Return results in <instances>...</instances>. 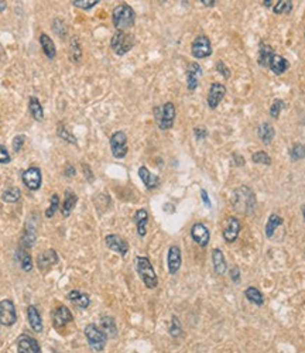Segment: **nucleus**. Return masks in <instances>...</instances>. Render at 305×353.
<instances>
[{
  "instance_id": "obj_1",
  "label": "nucleus",
  "mask_w": 305,
  "mask_h": 353,
  "mask_svg": "<svg viewBox=\"0 0 305 353\" xmlns=\"http://www.w3.org/2000/svg\"><path fill=\"white\" fill-rule=\"evenodd\" d=\"M256 205H257V199H256L254 191L249 188L248 185H240L233 190L232 206L236 212L243 215H250L256 211Z\"/></svg>"
},
{
  "instance_id": "obj_2",
  "label": "nucleus",
  "mask_w": 305,
  "mask_h": 353,
  "mask_svg": "<svg viewBox=\"0 0 305 353\" xmlns=\"http://www.w3.org/2000/svg\"><path fill=\"white\" fill-rule=\"evenodd\" d=\"M112 22L117 31H126L127 28H132L136 22V13L133 7L126 3L116 6L112 12Z\"/></svg>"
},
{
  "instance_id": "obj_3",
  "label": "nucleus",
  "mask_w": 305,
  "mask_h": 353,
  "mask_svg": "<svg viewBox=\"0 0 305 353\" xmlns=\"http://www.w3.org/2000/svg\"><path fill=\"white\" fill-rule=\"evenodd\" d=\"M153 113L160 130H169L174 126L177 110H175V105L172 102H166L161 106H156L153 109Z\"/></svg>"
},
{
  "instance_id": "obj_4",
  "label": "nucleus",
  "mask_w": 305,
  "mask_h": 353,
  "mask_svg": "<svg viewBox=\"0 0 305 353\" xmlns=\"http://www.w3.org/2000/svg\"><path fill=\"white\" fill-rule=\"evenodd\" d=\"M136 270H137V274L140 275L141 281L144 283L147 288L153 290V288L157 287V274H156V270H154V267H153V264H151L148 257L137 256V257H136Z\"/></svg>"
},
{
  "instance_id": "obj_5",
  "label": "nucleus",
  "mask_w": 305,
  "mask_h": 353,
  "mask_svg": "<svg viewBox=\"0 0 305 353\" xmlns=\"http://www.w3.org/2000/svg\"><path fill=\"white\" fill-rule=\"evenodd\" d=\"M135 35L127 33V31H116L113 34L112 40H111V48H112L113 53L119 57L127 54L135 47Z\"/></svg>"
},
{
  "instance_id": "obj_6",
  "label": "nucleus",
  "mask_w": 305,
  "mask_h": 353,
  "mask_svg": "<svg viewBox=\"0 0 305 353\" xmlns=\"http://www.w3.org/2000/svg\"><path fill=\"white\" fill-rule=\"evenodd\" d=\"M85 336L88 339V343L92 348V351L95 352H102L106 346L108 336L105 335V332L95 324H89L85 326Z\"/></svg>"
},
{
  "instance_id": "obj_7",
  "label": "nucleus",
  "mask_w": 305,
  "mask_h": 353,
  "mask_svg": "<svg viewBox=\"0 0 305 353\" xmlns=\"http://www.w3.org/2000/svg\"><path fill=\"white\" fill-rule=\"evenodd\" d=\"M191 54L192 57L196 59H202L212 55V43L209 40V37L206 35H198L191 44Z\"/></svg>"
},
{
  "instance_id": "obj_8",
  "label": "nucleus",
  "mask_w": 305,
  "mask_h": 353,
  "mask_svg": "<svg viewBox=\"0 0 305 353\" xmlns=\"http://www.w3.org/2000/svg\"><path fill=\"white\" fill-rule=\"evenodd\" d=\"M111 151H112V156L114 159H124L127 156V136L124 132H114L112 136H111Z\"/></svg>"
},
{
  "instance_id": "obj_9",
  "label": "nucleus",
  "mask_w": 305,
  "mask_h": 353,
  "mask_svg": "<svg viewBox=\"0 0 305 353\" xmlns=\"http://www.w3.org/2000/svg\"><path fill=\"white\" fill-rule=\"evenodd\" d=\"M17 321L16 307L10 299L0 301V324L4 326H11Z\"/></svg>"
},
{
  "instance_id": "obj_10",
  "label": "nucleus",
  "mask_w": 305,
  "mask_h": 353,
  "mask_svg": "<svg viewBox=\"0 0 305 353\" xmlns=\"http://www.w3.org/2000/svg\"><path fill=\"white\" fill-rule=\"evenodd\" d=\"M226 86L223 83L221 82H214L209 88V92H208V98H206V102H208V106L209 109H216L219 106V103L223 101V98L226 96Z\"/></svg>"
},
{
  "instance_id": "obj_11",
  "label": "nucleus",
  "mask_w": 305,
  "mask_h": 353,
  "mask_svg": "<svg viewBox=\"0 0 305 353\" xmlns=\"http://www.w3.org/2000/svg\"><path fill=\"white\" fill-rule=\"evenodd\" d=\"M23 184L31 190V191H37L40 190L41 183H43V175H41V170L38 167H30L23 172L22 175Z\"/></svg>"
},
{
  "instance_id": "obj_12",
  "label": "nucleus",
  "mask_w": 305,
  "mask_h": 353,
  "mask_svg": "<svg viewBox=\"0 0 305 353\" xmlns=\"http://www.w3.org/2000/svg\"><path fill=\"white\" fill-rule=\"evenodd\" d=\"M242 230V223L236 217H229L226 220V226L222 232V236L226 243H235L240 235Z\"/></svg>"
},
{
  "instance_id": "obj_13",
  "label": "nucleus",
  "mask_w": 305,
  "mask_h": 353,
  "mask_svg": "<svg viewBox=\"0 0 305 353\" xmlns=\"http://www.w3.org/2000/svg\"><path fill=\"white\" fill-rule=\"evenodd\" d=\"M191 238L198 246H201V247L205 249L209 244V240H211L209 229L206 228L203 223H201V222L194 223L191 228Z\"/></svg>"
},
{
  "instance_id": "obj_14",
  "label": "nucleus",
  "mask_w": 305,
  "mask_h": 353,
  "mask_svg": "<svg viewBox=\"0 0 305 353\" xmlns=\"http://www.w3.org/2000/svg\"><path fill=\"white\" fill-rule=\"evenodd\" d=\"M105 243L108 246V249H111L112 251L119 253L120 256H126L129 253V243L119 235H108L105 238Z\"/></svg>"
},
{
  "instance_id": "obj_15",
  "label": "nucleus",
  "mask_w": 305,
  "mask_h": 353,
  "mask_svg": "<svg viewBox=\"0 0 305 353\" xmlns=\"http://www.w3.org/2000/svg\"><path fill=\"white\" fill-rule=\"evenodd\" d=\"M202 77V68L198 62H190L187 67V88L188 91H195L199 85V78Z\"/></svg>"
},
{
  "instance_id": "obj_16",
  "label": "nucleus",
  "mask_w": 305,
  "mask_h": 353,
  "mask_svg": "<svg viewBox=\"0 0 305 353\" xmlns=\"http://www.w3.org/2000/svg\"><path fill=\"white\" fill-rule=\"evenodd\" d=\"M56 263H58V254L54 249H48V250L43 251L38 254L37 257V266L40 269V272H48L51 267H54Z\"/></svg>"
},
{
  "instance_id": "obj_17",
  "label": "nucleus",
  "mask_w": 305,
  "mask_h": 353,
  "mask_svg": "<svg viewBox=\"0 0 305 353\" xmlns=\"http://www.w3.org/2000/svg\"><path fill=\"white\" fill-rule=\"evenodd\" d=\"M181 263H182V256H181L180 247L177 244L169 246L168 254H167V266H168V273L171 275L180 272Z\"/></svg>"
},
{
  "instance_id": "obj_18",
  "label": "nucleus",
  "mask_w": 305,
  "mask_h": 353,
  "mask_svg": "<svg viewBox=\"0 0 305 353\" xmlns=\"http://www.w3.org/2000/svg\"><path fill=\"white\" fill-rule=\"evenodd\" d=\"M74 319L71 311L67 307H58L55 311H53L51 314V321H53V325L55 328H64L65 325H68L71 321Z\"/></svg>"
},
{
  "instance_id": "obj_19",
  "label": "nucleus",
  "mask_w": 305,
  "mask_h": 353,
  "mask_svg": "<svg viewBox=\"0 0 305 353\" xmlns=\"http://www.w3.org/2000/svg\"><path fill=\"white\" fill-rule=\"evenodd\" d=\"M17 351L19 353H41L38 342L28 335H22L17 339Z\"/></svg>"
},
{
  "instance_id": "obj_20",
  "label": "nucleus",
  "mask_w": 305,
  "mask_h": 353,
  "mask_svg": "<svg viewBox=\"0 0 305 353\" xmlns=\"http://www.w3.org/2000/svg\"><path fill=\"white\" fill-rule=\"evenodd\" d=\"M139 177H140V180L143 181V184H144V187H146L147 190H154V188H157L158 185H160V177L156 175V174H153V172L148 170L147 167H144V165H141V167L139 168Z\"/></svg>"
},
{
  "instance_id": "obj_21",
  "label": "nucleus",
  "mask_w": 305,
  "mask_h": 353,
  "mask_svg": "<svg viewBox=\"0 0 305 353\" xmlns=\"http://www.w3.org/2000/svg\"><path fill=\"white\" fill-rule=\"evenodd\" d=\"M257 137L260 138V141L266 146H269L273 143L274 137H276V129L273 127L271 123L269 122H264L257 127Z\"/></svg>"
},
{
  "instance_id": "obj_22",
  "label": "nucleus",
  "mask_w": 305,
  "mask_h": 353,
  "mask_svg": "<svg viewBox=\"0 0 305 353\" xmlns=\"http://www.w3.org/2000/svg\"><path fill=\"white\" fill-rule=\"evenodd\" d=\"M67 298L68 301H71L74 305L82 308V309H86L90 304L89 296L85 294V293H82V291H78V290H72V291H69Z\"/></svg>"
},
{
  "instance_id": "obj_23",
  "label": "nucleus",
  "mask_w": 305,
  "mask_h": 353,
  "mask_svg": "<svg viewBox=\"0 0 305 353\" xmlns=\"http://www.w3.org/2000/svg\"><path fill=\"white\" fill-rule=\"evenodd\" d=\"M269 68L271 69V72L274 75H282L284 72H287L288 68H290V62L284 57H281V55L276 54L274 57L271 58Z\"/></svg>"
},
{
  "instance_id": "obj_24",
  "label": "nucleus",
  "mask_w": 305,
  "mask_h": 353,
  "mask_svg": "<svg viewBox=\"0 0 305 353\" xmlns=\"http://www.w3.org/2000/svg\"><path fill=\"white\" fill-rule=\"evenodd\" d=\"M274 55H276V53H274V48H273V47L266 44V43H261V44H260L259 59H257L260 67L267 68V67L270 65L271 58L274 57Z\"/></svg>"
},
{
  "instance_id": "obj_25",
  "label": "nucleus",
  "mask_w": 305,
  "mask_h": 353,
  "mask_svg": "<svg viewBox=\"0 0 305 353\" xmlns=\"http://www.w3.org/2000/svg\"><path fill=\"white\" fill-rule=\"evenodd\" d=\"M27 318H28V324H30V326H31V329L34 332H43V328H44V325H43V319L40 317V312L37 311V308L34 307V305H30V307L27 308Z\"/></svg>"
},
{
  "instance_id": "obj_26",
  "label": "nucleus",
  "mask_w": 305,
  "mask_h": 353,
  "mask_svg": "<svg viewBox=\"0 0 305 353\" xmlns=\"http://www.w3.org/2000/svg\"><path fill=\"white\" fill-rule=\"evenodd\" d=\"M212 264H214V272L218 275H223L227 270L225 256L221 249H214L212 250Z\"/></svg>"
},
{
  "instance_id": "obj_27",
  "label": "nucleus",
  "mask_w": 305,
  "mask_h": 353,
  "mask_svg": "<svg viewBox=\"0 0 305 353\" xmlns=\"http://www.w3.org/2000/svg\"><path fill=\"white\" fill-rule=\"evenodd\" d=\"M135 223L137 226V233L139 236L144 238L147 233V223H148V212L146 209H139L135 214Z\"/></svg>"
},
{
  "instance_id": "obj_28",
  "label": "nucleus",
  "mask_w": 305,
  "mask_h": 353,
  "mask_svg": "<svg viewBox=\"0 0 305 353\" xmlns=\"http://www.w3.org/2000/svg\"><path fill=\"white\" fill-rule=\"evenodd\" d=\"M77 202H78V196L75 195V192L67 191V192H65V198H64V202H62V206H61V214H62V217H69L71 212L74 211L75 205H77Z\"/></svg>"
},
{
  "instance_id": "obj_29",
  "label": "nucleus",
  "mask_w": 305,
  "mask_h": 353,
  "mask_svg": "<svg viewBox=\"0 0 305 353\" xmlns=\"http://www.w3.org/2000/svg\"><path fill=\"white\" fill-rule=\"evenodd\" d=\"M40 44H41V48H43V53L48 59H54L56 55V48L54 41L51 40V37L48 34H41L40 35Z\"/></svg>"
},
{
  "instance_id": "obj_30",
  "label": "nucleus",
  "mask_w": 305,
  "mask_h": 353,
  "mask_svg": "<svg viewBox=\"0 0 305 353\" xmlns=\"http://www.w3.org/2000/svg\"><path fill=\"white\" fill-rule=\"evenodd\" d=\"M28 110L30 113L33 116L34 120L37 122H43L44 120V109H43V105L40 103V101L35 98V96H31L28 99Z\"/></svg>"
},
{
  "instance_id": "obj_31",
  "label": "nucleus",
  "mask_w": 305,
  "mask_h": 353,
  "mask_svg": "<svg viewBox=\"0 0 305 353\" xmlns=\"http://www.w3.org/2000/svg\"><path fill=\"white\" fill-rule=\"evenodd\" d=\"M282 223H284V219H282L280 215H277V214H271L269 219H267V223H266V229H264V232H266V236L271 239L273 238V235L276 233V230L278 226H281Z\"/></svg>"
},
{
  "instance_id": "obj_32",
  "label": "nucleus",
  "mask_w": 305,
  "mask_h": 353,
  "mask_svg": "<svg viewBox=\"0 0 305 353\" xmlns=\"http://www.w3.org/2000/svg\"><path fill=\"white\" fill-rule=\"evenodd\" d=\"M245 297L248 298V301H250L251 304H254L256 307L264 305V297L261 294V291H260L259 288L253 287V285H250V287H248L245 290Z\"/></svg>"
},
{
  "instance_id": "obj_33",
  "label": "nucleus",
  "mask_w": 305,
  "mask_h": 353,
  "mask_svg": "<svg viewBox=\"0 0 305 353\" xmlns=\"http://www.w3.org/2000/svg\"><path fill=\"white\" fill-rule=\"evenodd\" d=\"M108 338H114L117 335V326L112 317H102L101 326H99Z\"/></svg>"
},
{
  "instance_id": "obj_34",
  "label": "nucleus",
  "mask_w": 305,
  "mask_h": 353,
  "mask_svg": "<svg viewBox=\"0 0 305 353\" xmlns=\"http://www.w3.org/2000/svg\"><path fill=\"white\" fill-rule=\"evenodd\" d=\"M17 259H19L20 266H22V269L24 272H31V269H33V259H31L30 253L26 250L24 247L17 250Z\"/></svg>"
},
{
  "instance_id": "obj_35",
  "label": "nucleus",
  "mask_w": 305,
  "mask_h": 353,
  "mask_svg": "<svg viewBox=\"0 0 305 353\" xmlns=\"http://www.w3.org/2000/svg\"><path fill=\"white\" fill-rule=\"evenodd\" d=\"M20 196H22L20 190H19V188H16V187H11V188H7V190H4V191H3V194H1V199H3L4 202L14 204V202H17V201L20 199Z\"/></svg>"
},
{
  "instance_id": "obj_36",
  "label": "nucleus",
  "mask_w": 305,
  "mask_h": 353,
  "mask_svg": "<svg viewBox=\"0 0 305 353\" xmlns=\"http://www.w3.org/2000/svg\"><path fill=\"white\" fill-rule=\"evenodd\" d=\"M293 10V1L291 0H280V1H276L274 7H273V12L274 14H288Z\"/></svg>"
},
{
  "instance_id": "obj_37",
  "label": "nucleus",
  "mask_w": 305,
  "mask_h": 353,
  "mask_svg": "<svg viewBox=\"0 0 305 353\" xmlns=\"http://www.w3.org/2000/svg\"><path fill=\"white\" fill-rule=\"evenodd\" d=\"M82 57V50H81V44L77 35H74L71 38V59L74 62H79V59Z\"/></svg>"
},
{
  "instance_id": "obj_38",
  "label": "nucleus",
  "mask_w": 305,
  "mask_h": 353,
  "mask_svg": "<svg viewBox=\"0 0 305 353\" xmlns=\"http://www.w3.org/2000/svg\"><path fill=\"white\" fill-rule=\"evenodd\" d=\"M34 242H35V230L33 228H26L22 238V246L24 249H30L34 246Z\"/></svg>"
},
{
  "instance_id": "obj_39",
  "label": "nucleus",
  "mask_w": 305,
  "mask_h": 353,
  "mask_svg": "<svg viewBox=\"0 0 305 353\" xmlns=\"http://www.w3.org/2000/svg\"><path fill=\"white\" fill-rule=\"evenodd\" d=\"M290 157L293 161H300L305 159V146L301 143H295L290 150Z\"/></svg>"
},
{
  "instance_id": "obj_40",
  "label": "nucleus",
  "mask_w": 305,
  "mask_h": 353,
  "mask_svg": "<svg viewBox=\"0 0 305 353\" xmlns=\"http://www.w3.org/2000/svg\"><path fill=\"white\" fill-rule=\"evenodd\" d=\"M56 135L61 137L62 140H65V141H68V143H71V144H77V143H78V141H77V138H75V136H74V135H72V133L68 130L67 126H64V125L58 126Z\"/></svg>"
},
{
  "instance_id": "obj_41",
  "label": "nucleus",
  "mask_w": 305,
  "mask_h": 353,
  "mask_svg": "<svg viewBox=\"0 0 305 353\" xmlns=\"http://www.w3.org/2000/svg\"><path fill=\"white\" fill-rule=\"evenodd\" d=\"M251 161L254 164H263V165H271V157L266 151H256L251 156Z\"/></svg>"
},
{
  "instance_id": "obj_42",
  "label": "nucleus",
  "mask_w": 305,
  "mask_h": 353,
  "mask_svg": "<svg viewBox=\"0 0 305 353\" xmlns=\"http://www.w3.org/2000/svg\"><path fill=\"white\" fill-rule=\"evenodd\" d=\"M284 108H285V102H284L282 99H274L273 103H271L269 113H270V116L273 119H278V117H280V113H281V110Z\"/></svg>"
},
{
  "instance_id": "obj_43",
  "label": "nucleus",
  "mask_w": 305,
  "mask_h": 353,
  "mask_svg": "<svg viewBox=\"0 0 305 353\" xmlns=\"http://www.w3.org/2000/svg\"><path fill=\"white\" fill-rule=\"evenodd\" d=\"M169 335H171L172 338H178V336H181V335H182V325H181L178 317H175V315H172V318H171V325H169Z\"/></svg>"
},
{
  "instance_id": "obj_44",
  "label": "nucleus",
  "mask_w": 305,
  "mask_h": 353,
  "mask_svg": "<svg viewBox=\"0 0 305 353\" xmlns=\"http://www.w3.org/2000/svg\"><path fill=\"white\" fill-rule=\"evenodd\" d=\"M53 31H54L58 37L64 38V37L68 34V28L65 22L61 20V19H55L54 23H53Z\"/></svg>"
},
{
  "instance_id": "obj_45",
  "label": "nucleus",
  "mask_w": 305,
  "mask_h": 353,
  "mask_svg": "<svg viewBox=\"0 0 305 353\" xmlns=\"http://www.w3.org/2000/svg\"><path fill=\"white\" fill-rule=\"evenodd\" d=\"M58 208H59V196L56 194H54L51 196V204H50V206H48L47 211H45V217H54L55 212L58 211Z\"/></svg>"
},
{
  "instance_id": "obj_46",
  "label": "nucleus",
  "mask_w": 305,
  "mask_h": 353,
  "mask_svg": "<svg viewBox=\"0 0 305 353\" xmlns=\"http://www.w3.org/2000/svg\"><path fill=\"white\" fill-rule=\"evenodd\" d=\"M98 3H99V0H74L72 1V4L75 7L83 9V10H89L93 6H96Z\"/></svg>"
},
{
  "instance_id": "obj_47",
  "label": "nucleus",
  "mask_w": 305,
  "mask_h": 353,
  "mask_svg": "<svg viewBox=\"0 0 305 353\" xmlns=\"http://www.w3.org/2000/svg\"><path fill=\"white\" fill-rule=\"evenodd\" d=\"M216 71H218L225 80H229V78H230V69L226 67V64L222 61V59H219V61L216 62Z\"/></svg>"
},
{
  "instance_id": "obj_48",
  "label": "nucleus",
  "mask_w": 305,
  "mask_h": 353,
  "mask_svg": "<svg viewBox=\"0 0 305 353\" xmlns=\"http://www.w3.org/2000/svg\"><path fill=\"white\" fill-rule=\"evenodd\" d=\"M24 141H26V136L24 135H19L13 138V150L14 151H20L24 146Z\"/></svg>"
},
{
  "instance_id": "obj_49",
  "label": "nucleus",
  "mask_w": 305,
  "mask_h": 353,
  "mask_svg": "<svg viewBox=\"0 0 305 353\" xmlns=\"http://www.w3.org/2000/svg\"><path fill=\"white\" fill-rule=\"evenodd\" d=\"M229 275H230V280H232L235 284L240 283V269H239L237 266H232V269L229 270Z\"/></svg>"
},
{
  "instance_id": "obj_50",
  "label": "nucleus",
  "mask_w": 305,
  "mask_h": 353,
  "mask_svg": "<svg viewBox=\"0 0 305 353\" xmlns=\"http://www.w3.org/2000/svg\"><path fill=\"white\" fill-rule=\"evenodd\" d=\"M10 160L11 157L7 148L4 147L3 144H0V164H7V163H10Z\"/></svg>"
},
{
  "instance_id": "obj_51",
  "label": "nucleus",
  "mask_w": 305,
  "mask_h": 353,
  "mask_svg": "<svg viewBox=\"0 0 305 353\" xmlns=\"http://www.w3.org/2000/svg\"><path fill=\"white\" fill-rule=\"evenodd\" d=\"M194 135L196 137V140H203L208 136V132L203 126H196V127H194Z\"/></svg>"
},
{
  "instance_id": "obj_52",
  "label": "nucleus",
  "mask_w": 305,
  "mask_h": 353,
  "mask_svg": "<svg viewBox=\"0 0 305 353\" xmlns=\"http://www.w3.org/2000/svg\"><path fill=\"white\" fill-rule=\"evenodd\" d=\"M82 171H83V175H85V178L89 181V183H93L95 181V175H93V172L90 170V167L88 164H82Z\"/></svg>"
},
{
  "instance_id": "obj_53",
  "label": "nucleus",
  "mask_w": 305,
  "mask_h": 353,
  "mask_svg": "<svg viewBox=\"0 0 305 353\" xmlns=\"http://www.w3.org/2000/svg\"><path fill=\"white\" fill-rule=\"evenodd\" d=\"M232 160H233V164H235L236 167H243V165L246 164V160H245V157H243L242 154L233 153V154H232Z\"/></svg>"
},
{
  "instance_id": "obj_54",
  "label": "nucleus",
  "mask_w": 305,
  "mask_h": 353,
  "mask_svg": "<svg viewBox=\"0 0 305 353\" xmlns=\"http://www.w3.org/2000/svg\"><path fill=\"white\" fill-rule=\"evenodd\" d=\"M201 196H202V201L205 202L206 208H211V201H209V196H208V192L205 190H201Z\"/></svg>"
},
{
  "instance_id": "obj_55",
  "label": "nucleus",
  "mask_w": 305,
  "mask_h": 353,
  "mask_svg": "<svg viewBox=\"0 0 305 353\" xmlns=\"http://www.w3.org/2000/svg\"><path fill=\"white\" fill-rule=\"evenodd\" d=\"M75 172H77V171H75V168H74V165L68 164L67 168H65V172H64V174H65L67 177H74V175H75Z\"/></svg>"
},
{
  "instance_id": "obj_56",
  "label": "nucleus",
  "mask_w": 305,
  "mask_h": 353,
  "mask_svg": "<svg viewBox=\"0 0 305 353\" xmlns=\"http://www.w3.org/2000/svg\"><path fill=\"white\" fill-rule=\"evenodd\" d=\"M203 6H208V7H214L216 4V0H201Z\"/></svg>"
},
{
  "instance_id": "obj_57",
  "label": "nucleus",
  "mask_w": 305,
  "mask_h": 353,
  "mask_svg": "<svg viewBox=\"0 0 305 353\" xmlns=\"http://www.w3.org/2000/svg\"><path fill=\"white\" fill-rule=\"evenodd\" d=\"M263 3V6H266V7H274V4H276V1H271V0H264V1H261Z\"/></svg>"
},
{
  "instance_id": "obj_58",
  "label": "nucleus",
  "mask_w": 305,
  "mask_h": 353,
  "mask_svg": "<svg viewBox=\"0 0 305 353\" xmlns=\"http://www.w3.org/2000/svg\"><path fill=\"white\" fill-rule=\"evenodd\" d=\"M301 212H303V217H304V219H305V205L301 206Z\"/></svg>"
}]
</instances>
